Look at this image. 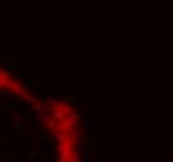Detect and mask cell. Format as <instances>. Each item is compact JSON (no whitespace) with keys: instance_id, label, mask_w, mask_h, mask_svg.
<instances>
[{"instance_id":"obj_1","label":"cell","mask_w":173,"mask_h":162,"mask_svg":"<svg viewBox=\"0 0 173 162\" xmlns=\"http://www.w3.org/2000/svg\"><path fill=\"white\" fill-rule=\"evenodd\" d=\"M41 153H44V155L49 153V147H47V146H44V148H43V151H41Z\"/></svg>"},{"instance_id":"obj_2","label":"cell","mask_w":173,"mask_h":162,"mask_svg":"<svg viewBox=\"0 0 173 162\" xmlns=\"http://www.w3.org/2000/svg\"><path fill=\"white\" fill-rule=\"evenodd\" d=\"M57 162H66V161H65V158H64V157H60V158L57 160Z\"/></svg>"},{"instance_id":"obj_3","label":"cell","mask_w":173,"mask_h":162,"mask_svg":"<svg viewBox=\"0 0 173 162\" xmlns=\"http://www.w3.org/2000/svg\"><path fill=\"white\" fill-rule=\"evenodd\" d=\"M35 156H36V153H35V152H30V157H35Z\"/></svg>"},{"instance_id":"obj_4","label":"cell","mask_w":173,"mask_h":162,"mask_svg":"<svg viewBox=\"0 0 173 162\" xmlns=\"http://www.w3.org/2000/svg\"><path fill=\"white\" fill-rule=\"evenodd\" d=\"M0 162H3V161H1V160H0Z\"/></svg>"}]
</instances>
